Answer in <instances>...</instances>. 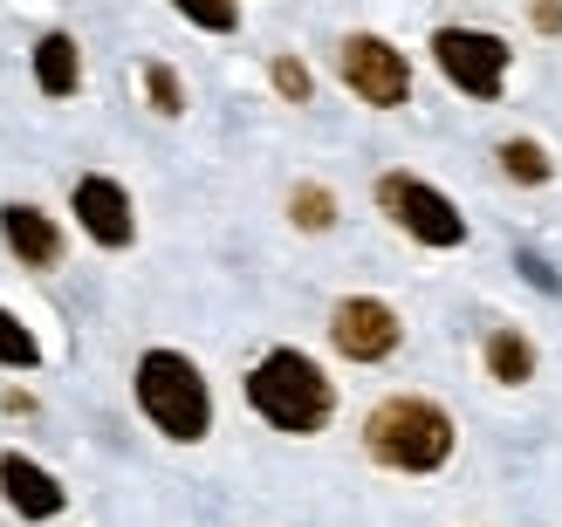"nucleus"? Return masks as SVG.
Masks as SVG:
<instances>
[{"instance_id": "obj_11", "label": "nucleus", "mask_w": 562, "mask_h": 527, "mask_svg": "<svg viewBox=\"0 0 562 527\" xmlns=\"http://www.w3.org/2000/svg\"><path fill=\"white\" fill-rule=\"evenodd\" d=\"M35 82H42V96H76V82H82V55H76V35H42L35 42Z\"/></svg>"}, {"instance_id": "obj_10", "label": "nucleus", "mask_w": 562, "mask_h": 527, "mask_svg": "<svg viewBox=\"0 0 562 527\" xmlns=\"http://www.w3.org/2000/svg\"><path fill=\"white\" fill-rule=\"evenodd\" d=\"M0 233H8V247L27 267H55V261H63V233H55V219L42 206H8V213H0Z\"/></svg>"}, {"instance_id": "obj_1", "label": "nucleus", "mask_w": 562, "mask_h": 527, "mask_svg": "<svg viewBox=\"0 0 562 527\" xmlns=\"http://www.w3.org/2000/svg\"><path fill=\"white\" fill-rule=\"evenodd\" d=\"M247 404H255L274 432L308 438V432L329 425L336 391H329V377H323L316 356H302V350H268L261 364L247 370Z\"/></svg>"}, {"instance_id": "obj_15", "label": "nucleus", "mask_w": 562, "mask_h": 527, "mask_svg": "<svg viewBox=\"0 0 562 527\" xmlns=\"http://www.w3.org/2000/svg\"><path fill=\"white\" fill-rule=\"evenodd\" d=\"M172 8L192 27H206V35H234V27H240V0H172Z\"/></svg>"}, {"instance_id": "obj_19", "label": "nucleus", "mask_w": 562, "mask_h": 527, "mask_svg": "<svg viewBox=\"0 0 562 527\" xmlns=\"http://www.w3.org/2000/svg\"><path fill=\"white\" fill-rule=\"evenodd\" d=\"M536 27L542 35H562V0H536Z\"/></svg>"}, {"instance_id": "obj_5", "label": "nucleus", "mask_w": 562, "mask_h": 527, "mask_svg": "<svg viewBox=\"0 0 562 527\" xmlns=\"http://www.w3.org/2000/svg\"><path fill=\"white\" fill-rule=\"evenodd\" d=\"M378 206H384V219L398 233H412L418 247H460L467 240V219H460V206L446 199L439 185H426V179H412V172H384L378 179Z\"/></svg>"}, {"instance_id": "obj_16", "label": "nucleus", "mask_w": 562, "mask_h": 527, "mask_svg": "<svg viewBox=\"0 0 562 527\" xmlns=\"http://www.w3.org/2000/svg\"><path fill=\"white\" fill-rule=\"evenodd\" d=\"M289 213H295V227H308V233H329L336 227V199H329L323 185H295Z\"/></svg>"}, {"instance_id": "obj_3", "label": "nucleus", "mask_w": 562, "mask_h": 527, "mask_svg": "<svg viewBox=\"0 0 562 527\" xmlns=\"http://www.w3.org/2000/svg\"><path fill=\"white\" fill-rule=\"evenodd\" d=\"M137 404H145V419L165 438H179V446L213 432V391H206L200 364L179 356V350H145L137 356Z\"/></svg>"}, {"instance_id": "obj_14", "label": "nucleus", "mask_w": 562, "mask_h": 527, "mask_svg": "<svg viewBox=\"0 0 562 527\" xmlns=\"http://www.w3.org/2000/svg\"><path fill=\"white\" fill-rule=\"evenodd\" d=\"M0 364H8V370H35L42 364V343L27 336V322L14 309H0Z\"/></svg>"}, {"instance_id": "obj_8", "label": "nucleus", "mask_w": 562, "mask_h": 527, "mask_svg": "<svg viewBox=\"0 0 562 527\" xmlns=\"http://www.w3.org/2000/svg\"><path fill=\"white\" fill-rule=\"evenodd\" d=\"M76 219H82V233H90L97 247H131V233H137V219H131V192L117 185V179H103V172H90V179H76Z\"/></svg>"}, {"instance_id": "obj_7", "label": "nucleus", "mask_w": 562, "mask_h": 527, "mask_svg": "<svg viewBox=\"0 0 562 527\" xmlns=\"http://www.w3.org/2000/svg\"><path fill=\"white\" fill-rule=\"evenodd\" d=\"M344 82L371 103V110H398L412 96V62L384 35H350L344 42Z\"/></svg>"}, {"instance_id": "obj_2", "label": "nucleus", "mask_w": 562, "mask_h": 527, "mask_svg": "<svg viewBox=\"0 0 562 527\" xmlns=\"http://www.w3.org/2000/svg\"><path fill=\"white\" fill-rule=\"evenodd\" d=\"M363 446L391 473H439L453 459V419L432 398H384L363 419Z\"/></svg>"}, {"instance_id": "obj_6", "label": "nucleus", "mask_w": 562, "mask_h": 527, "mask_svg": "<svg viewBox=\"0 0 562 527\" xmlns=\"http://www.w3.org/2000/svg\"><path fill=\"white\" fill-rule=\"evenodd\" d=\"M398 336H405V322H398V309L391 301H378V295H344L329 309V343L350 356V364H384L391 350H398Z\"/></svg>"}, {"instance_id": "obj_9", "label": "nucleus", "mask_w": 562, "mask_h": 527, "mask_svg": "<svg viewBox=\"0 0 562 527\" xmlns=\"http://www.w3.org/2000/svg\"><path fill=\"white\" fill-rule=\"evenodd\" d=\"M0 493H8V507L21 520H55V514H63V480L42 473V466L21 459V452L0 459Z\"/></svg>"}, {"instance_id": "obj_12", "label": "nucleus", "mask_w": 562, "mask_h": 527, "mask_svg": "<svg viewBox=\"0 0 562 527\" xmlns=\"http://www.w3.org/2000/svg\"><path fill=\"white\" fill-rule=\"evenodd\" d=\"M487 370H494V383H528L536 377V343H528L521 329H494L487 336Z\"/></svg>"}, {"instance_id": "obj_13", "label": "nucleus", "mask_w": 562, "mask_h": 527, "mask_svg": "<svg viewBox=\"0 0 562 527\" xmlns=\"http://www.w3.org/2000/svg\"><path fill=\"white\" fill-rule=\"evenodd\" d=\"M501 172H508L515 185H549V151L536 145V137H508V145H501Z\"/></svg>"}, {"instance_id": "obj_4", "label": "nucleus", "mask_w": 562, "mask_h": 527, "mask_svg": "<svg viewBox=\"0 0 562 527\" xmlns=\"http://www.w3.org/2000/svg\"><path fill=\"white\" fill-rule=\"evenodd\" d=\"M432 62H439V76L453 82L460 96H473V103H494L501 90H508V42L501 35H487V27H439L432 35Z\"/></svg>"}, {"instance_id": "obj_18", "label": "nucleus", "mask_w": 562, "mask_h": 527, "mask_svg": "<svg viewBox=\"0 0 562 527\" xmlns=\"http://www.w3.org/2000/svg\"><path fill=\"white\" fill-rule=\"evenodd\" d=\"M274 90L289 96V103H308V90H316V82H308V69L295 62V55H274Z\"/></svg>"}, {"instance_id": "obj_17", "label": "nucleus", "mask_w": 562, "mask_h": 527, "mask_svg": "<svg viewBox=\"0 0 562 527\" xmlns=\"http://www.w3.org/2000/svg\"><path fill=\"white\" fill-rule=\"evenodd\" d=\"M145 90H151V103L165 110V117H179V110H186V90H179V76L165 69V62H151V69H145Z\"/></svg>"}]
</instances>
